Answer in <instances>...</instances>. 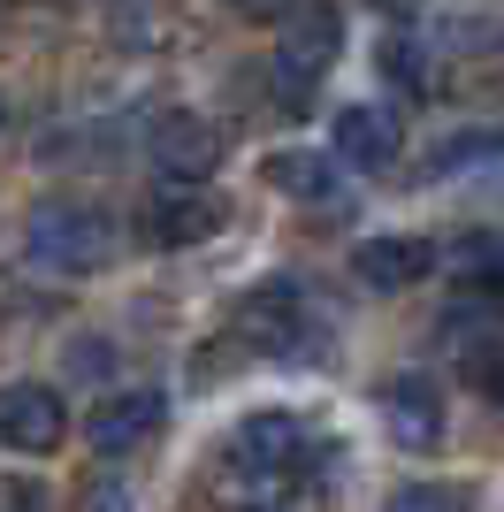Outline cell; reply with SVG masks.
<instances>
[{"mask_svg": "<svg viewBox=\"0 0 504 512\" xmlns=\"http://www.w3.org/2000/svg\"><path fill=\"white\" fill-rule=\"evenodd\" d=\"M352 276L367 291H413V283L436 276V245L413 230H390V237H359L352 245Z\"/></svg>", "mask_w": 504, "mask_h": 512, "instance_id": "11", "label": "cell"}, {"mask_svg": "<svg viewBox=\"0 0 504 512\" xmlns=\"http://www.w3.org/2000/svg\"><path fill=\"white\" fill-rule=\"evenodd\" d=\"M275 23L283 31L268 46V92H275L283 115H314L336 54H344V16H336L329 0H298L291 16H275Z\"/></svg>", "mask_w": 504, "mask_h": 512, "instance_id": "2", "label": "cell"}, {"mask_svg": "<svg viewBox=\"0 0 504 512\" xmlns=\"http://www.w3.org/2000/svg\"><path fill=\"white\" fill-rule=\"evenodd\" d=\"M123 245L115 214L92 207V199H39L31 222H23V253L39 260L46 276H84V268H107Z\"/></svg>", "mask_w": 504, "mask_h": 512, "instance_id": "3", "label": "cell"}, {"mask_svg": "<svg viewBox=\"0 0 504 512\" xmlns=\"http://www.w3.org/2000/svg\"><path fill=\"white\" fill-rule=\"evenodd\" d=\"M382 512H466V490L459 482H405V490H390Z\"/></svg>", "mask_w": 504, "mask_h": 512, "instance_id": "15", "label": "cell"}, {"mask_svg": "<svg viewBox=\"0 0 504 512\" xmlns=\"http://www.w3.org/2000/svg\"><path fill=\"white\" fill-rule=\"evenodd\" d=\"M306 451H314V436H306V421H298L291 406L245 413L237 436H230V451H222L214 497L237 505V512H275L283 497H291V482L306 474Z\"/></svg>", "mask_w": 504, "mask_h": 512, "instance_id": "1", "label": "cell"}, {"mask_svg": "<svg viewBox=\"0 0 504 512\" xmlns=\"http://www.w3.org/2000/svg\"><path fill=\"white\" fill-rule=\"evenodd\" d=\"M161 428H168L161 390H115V398H100V406L84 413V444L100 451V459H130V451H146Z\"/></svg>", "mask_w": 504, "mask_h": 512, "instance_id": "8", "label": "cell"}, {"mask_svg": "<svg viewBox=\"0 0 504 512\" xmlns=\"http://www.w3.org/2000/svg\"><path fill=\"white\" fill-rule=\"evenodd\" d=\"M329 146H336L344 169H390L398 146H405V123H398V107H390V100H352V107H336Z\"/></svg>", "mask_w": 504, "mask_h": 512, "instance_id": "9", "label": "cell"}, {"mask_svg": "<svg viewBox=\"0 0 504 512\" xmlns=\"http://www.w3.org/2000/svg\"><path fill=\"white\" fill-rule=\"evenodd\" d=\"M146 161L168 176V184H214V169H222V130L207 123V115H153L146 130Z\"/></svg>", "mask_w": 504, "mask_h": 512, "instance_id": "6", "label": "cell"}, {"mask_svg": "<svg viewBox=\"0 0 504 512\" xmlns=\"http://www.w3.org/2000/svg\"><path fill=\"white\" fill-rule=\"evenodd\" d=\"M230 344H245L252 360H291L298 344H314V306L291 276H268L260 291L237 299V321H230Z\"/></svg>", "mask_w": 504, "mask_h": 512, "instance_id": "4", "label": "cell"}, {"mask_svg": "<svg viewBox=\"0 0 504 512\" xmlns=\"http://www.w3.org/2000/svg\"><path fill=\"white\" fill-rule=\"evenodd\" d=\"M443 337H451V352H459L466 383L497 390V306H489V291H466V306L443 314Z\"/></svg>", "mask_w": 504, "mask_h": 512, "instance_id": "12", "label": "cell"}, {"mask_svg": "<svg viewBox=\"0 0 504 512\" xmlns=\"http://www.w3.org/2000/svg\"><path fill=\"white\" fill-rule=\"evenodd\" d=\"M382 69H398V85H428V62H420V39H382Z\"/></svg>", "mask_w": 504, "mask_h": 512, "instance_id": "17", "label": "cell"}, {"mask_svg": "<svg viewBox=\"0 0 504 512\" xmlns=\"http://www.w3.org/2000/svg\"><path fill=\"white\" fill-rule=\"evenodd\" d=\"M8 8H16V0H0V16H8Z\"/></svg>", "mask_w": 504, "mask_h": 512, "instance_id": "20", "label": "cell"}, {"mask_svg": "<svg viewBox=\"0 0 504 512\" xmlns=\"http://www.w3.org/2000/svg\"><path fill=\"white\" fill-rule=\"evenodd\" d=\"M222 222H230V207H222L207 184H168L161 199H146L138 237H146V245H161V253H184V245H207Z\"/></svg>", "mask_w": 504, "mask_h": 512, "instance_id": "7", "label": "cell"}, {"mask_svg": "<svg viewBox=\"0 0 504 512\" xmlns=\"http://www.w3.org/2000/svg\"><path fill=\"white\" fill-rule=\"evenodd\" d=\"M260 176H268V192L298 199V207H336V199H344V176H336V161H321V153H268Z\"/></svg>", "mask_w": 504, "mask_h": 512, "instance_id": "13", "label": "cell"}, {"mask_svg": "<svg viewBox=\"0 0 504 512\" xmlns=\"http://www.w3.org/2000/svg\"><path fill=\"white\" fill-rule=\"evenodd\" d=\"M375 406H382V428H390L398 451H436L443 444V390L428 375H390Z\"/></svg>", "mask_w": 504, "mask_h": 512, "instance_id": "10", "label": "cell"}, {"mask_svg": "<svg viewBox=\"0 0 504 512\" xmlns=\"http://www.w3.org/2000/svg\"><path fill=\"white\" fill-rule=\"evenodd\" d=\"M382 8H413V0H382Z\"/></svg>", "mask_w": 504, "mask_h": 512, "instance_id": "19", "label": "cell"}, {"mask_svg": "<svg viewBox=\"0 0 504 512\" xmlns=\"http://www.w3.org/2000/svg\"><path fill=\"white\" fill-rule=\"evenodd\" d=\"M69 444V406L54 383H0V451L46 459Z\"/></svg>", "mask_w": 504, "mask_h": 512, "instance_id": "5", "label": "cell"}, {"mask_svg": "<svg viewBox=\"0 0 504 512\" xmlns=\"http://www.w3.org/2000/svg\"><path fill=\"white\" fill-rule=\"evenodd\" d=\"M275 512H283V505H275Z\"/></svg>", "mask_w": 504, "mask_h": 512, "instance_id": "22", "label": "cell"}, {"mask_svg": "<svg viewBox=\"0 0 504 512\" xmlns=\"http://www.w3.org/2000/svg\"><path fill=\"white\" fill-rule=\"evenodd\" d=\"M436 260H451V283H466V291H497V237H489V230L459 237L451 253L436 245Z\"/></svg>", "mask_w": 504, "mask_h": 512, "instance_id": "14", "label": "cell"}, {"mask_svg": "<svg viewBox=\"0 0 504 512\" xmlns=\"http://www.w3.org/2000/svg\"><path fill=\"white\" fill-rule=\"evenodd\" d=\"M0 512H54V490L31 474H0Z\"/></svg>", "mask_w": 504, "mask_h": 512, "instance_id": "16", "label": "cell"}, {"mask_svg": "<svg viewBox=\"0 0 504 512\" xmlns=\"http://www.w3.org/2000/svg\"><path fill=\"white\" fill-rule=\"evenodd\" d=\"M0 130H8V107H0Z\"/></svg>", "mask_w": 504, "mask_h": 512, "instance_id": "21", "label": "cell"}, {"mask_svg": "<svg viewBox=\"0 0 504 512\" xmlns=\"http://www.w3.org/2000/svg\"><path fill=\"white\" fill-rule=\"evenodd\" d=\"M237 16H252V23H275V16H291L298 0H230Z\"/></svg>", "mask_w": 504, "mask_h": 512, "instance_id": "18", "label": "cell"}]
</instances>
